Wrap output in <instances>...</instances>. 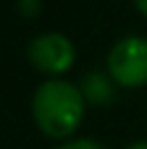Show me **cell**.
Returning <instances> with one entry per match:
<instances>
[{"mask_svg":"<svg viewBox=\"0 0 147 149\" xmlns=\"http://www.w3.org/2000/svg\"><path fill=\"white\" fill-rule=\"evenodd\" d=\"M84 94L76 84L50 79L32 97V115L39 131L50 139H68L84 118Z\"/></svg>","mask_w":147,"mask_h":149,"instance_id":"6da1fadb","label":"cell"},{"mask_svg":"<svg viewBox=\"0 0 147 149\" xmlns=\"http://www.w3.org/2000/svg\"><path fill=\"white\" fill-rule=\"evenodd\" d=\"M108 73L116 84L126 89H139L147 84V39L124 37L108 52Z\"/></svg>","mask_w":147,"mask_h":149,"instance_id":"7a4b0ae2","label":"cell"},{"mask_svg":"<svg viewBox=\"0 0 147 149\" xmlns=\"http://www.w3.org/2000/svg\"><path fill=\"white\" fill-rule=\"evenodd\" d=\"M26 58L29 63L45 73V76H60L66 73L74 60H76V50H74V42L58 31H50V34H39L29 42L26 47Z\"/></svg>","mask_w":147,"mask_h":149,"instance_id":"3957f363","label":"cell"},{"mask_svg":"<svg viewBox=\"0 0 147 149\" xmlns=\"http://www.w3.org/2000/svg\"><path fill=\"white\" fill-rule=\"evenodd\" d=\"M82 84H84V86H82V94H84V100H87L89 105H108V102H113V97H116L110 81H108L103 73H89Z\"/></svg>","mask_w":147,"mask_h":149,"instance_id":"277c9868","label":"cell"},{"mask_svg":"<svg viewBox=\"0 0 147 149\" xmlns=\"http://www.w3.org/2000/svg\"><path fill=\"white\" fill-rule=\"evenodd\" d=\"M58 149H105V147L97 144L95 139H76V141H68V144H63Z\"/></svg>","mask_w":147,"mask_h":149,"instance_id":"5b68a950","label":"cell"},{"mask_svg":"<svg viewBox=\"0 0 147 149\" xmlns=\"http://www.w3.org/2000/svg\"><path fill=\"white\" fill-rule=\"evenodd\" d=\"M18 10L24 16H37L39 13V0H21L18 3Z\"/></svg>","mask_w":147,"mask_h":149,"instance_id":"8992f818","label":"cell"},{"mask_svg":"<svg viewBox=\"0 0 147 149\" xmlns=\"http://www.w3.org/2000/svg\"><path fill=\"white\" fill-rule=\"evenodd\" d=\"M134 5H137V10L142 16H147V0H134Z\"/></svg>","mask_w":147,"mask_h":149,"instance_id":"52a82bcc","label":"cell"},{"mask_svg":"<svg viewBox=\"0 0 147 149\" xmlns=\"http://www.w3.org/2000/svg\"><path fill=\"white\" fill-rule=\"evenodd\" d=\"M126 149H147V141H134V144H129Z\"/></svg>","mask_w":147,"mask_h":149,"instance_id":"ba28073f","label":"cell"}]
</instances>
